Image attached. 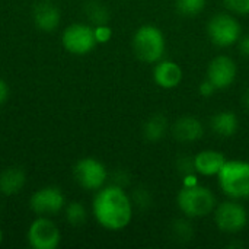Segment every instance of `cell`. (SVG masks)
Instances as JSON below:
<instances>
[{
	"label": "cell",
	"instance_id": "484cf974",
	"mask_svg": "<svg viewBox=\"0 0 249 249\" xmlns=\"http://www.w3.org/2000/svg\"><path fill=\"white\" fill-rule=\"evenodd\" d=\"M150 201H152V198H150V196H149V193L146 191V190H137L136 193H134V203L137 204V206H140V207H147L149 204H150Z\"/></svg>",
	"mask_w": 249,
	"mask_h": 249
},
{
	"label": "cell",
	"instance_id": "ffe728a7",
	"mask_svg": "<svg viewBox=\"0 0 249 249\" xmlns=\"http://www.w3.org/2000/svg\"><path fill=\"white\" fill-rule=\"evenodd\" d=\"M171 235L178 242H188L194 236L193 225L190 222H187V220L178 219L171 225Z\"/></svg>",
	"mask_w": 249,
	"mask_h": 249
},
{
	"label": "cell",
	"instance_id": "3957f363",
	"mask_svg": "<svg viewBox=\"0 0 249 249\" xmlns=\"http://www.w3.org/2000/svg\"><path fill=\"white\" fill-rule=\"evenodd\" d=\"M217 177L219 185L228 197L249 198V162L226 160Z\"/></svg>",
	"mask_w": 249,
	"mask_h": 249
},
{
	"label": "cell",
	"instance_id": "5b68a950",
	"mask_svg": "<svg viewBox=\"0 0 249 249\" xmlns=\"http://www.w3.org/2000/svg\"><path fill=\"white\" fill-rule=\"evenodd\" d=\"M61 44L66 51L74 55L89 54L98 44L95 29L86 23H71L61 34Z\"/></svg>",
	"mask_w": 249,
	"mask_h": 249
},
{
	"label": "cell",
	"instance_id": "4fadbf2b",
	"mask_svg": "<svg viewBox=\"0 0 249 249\" xmlns=\"http://www.w3.org/2000/svg\"><path fill=\"white\" fill-rule=\"evenodd\" d=\"M60 10L51 1H39L34 7V23L44 32H53L60 25Z\"/></svg>",
	"mask_w": 249,
	"mask_h": 249
},
{
	"label": "cell",
	"instance_id": "ba28073f",
	"mask_svg": "<svg viewBox=\"0 0 249 249\" xmlns=\"http://www.w3.org/2000/svg\"><path fill=\"white\" fill-rule=\"evenodd\" d=\"M76 182L89 191H98L104 187L108 178L107 168L102 162L93 158H83L80 159L73 169Z\"/></svg>",
	"mask_w": 249,
	"mask_h": 249
},
{
	"label": "cell",
	"instance_id": "7a4b0ae2",
	"mask_svg": "<svg viewBox=\"0 0 249 249\" xmlns=\"http://www.w3.org/2000/svg\"><path fill=\"white\" fill-rule=\"evenodd\" d=\"M177 201L179 210L191 219L206 217L212 214L216 209L214 194L207 187L190 182H187L185 187L179 191Z\"/></svg>",
	"mask_w": 249,
	"mask_h": 249
},
{
	"label": "cell",
	"instance_id": "9a60e30c",
	"mask_svg": "<svg viewBox=\"0 0 249 249\" xmlns=\"http://www.w3.org/2000/svg\"><path fill=\"white\" fill-rule=\"evenodd\" d=\"M226 162L223 153L216 150H203L194 158V168L204 177H213L220 172Z\"/></svg>",
	"mask_w": 249,
	"mask_h": 249
},
{
	"label": "cell",
	"instance_id": "ac0fdd59",
	"mask_svg": "<svg viewBox=\"0 0 249 249\" xmlns=\"http://www.w3.org/2000/svg\"><path fill=\"white\" fill-rule=\"evenodd\" d=\"M143 131H144V137L149 142H159L160 139L165 137L168 131V118L162 114H153L144 123Z\"/></svg>",
	"mask_w": 249,
	"mask_h": 249
},
{
	"label": "cell",
	"instance_id": "44dd1931",
	"mask_svg": "<svg viewBox=\"0 0 249 249\" xmlns=\"http://www.w3.org/2000/svg\"><path fill=\"white\" fill-rule=\"evenodd\" d=\"M175 6L182 16H196L204 10L206 0H177Z\"/></svg>",
	"mask_w": 249,
	"mask_h": 249
},
{
	"label": "cell",
	"instance_id": "7c38bea8",
	"mask_svg": "<svg viewBox=\"0 0 249 249\" xmlns=\"http://www.w3.org/2000/svg\"><path fill=\"white\" fill-rule=\"evenodd\" d=\"M172 134L181 143H191L203 137L204 128L198 118L185 115L175 121L172 125Z\"/></svg>",
	"mask_w": 249,
	"mask_h": 249
},
{
	"label": "cell",
	"instance_id": "d6986e66",
	"mask_svg": "<svg viewBox=\"0 0 249 249\" xmlns=\"http://www.w3.org/2000/svg\"><path fill=\"white\" fill-rule=\"evenodd\" d=\"M64 213H66V220L77 228V226H82L86 219H88V213H86V209L83 207V204L77 203V201H71L69 203L66 207H64Z\"/></svg>",
	"mask_w": 249,
	"mask_h": 249
},
{
	"label": "cell",
	"instance_id": "f1b7e54d",
	"mask_svg": "<svg viewBox=\"0 0 249 249\" xmlns=\"http://www.w3.org/2000/svg\"><path fill=\"white\" fill-rule=\"evenodd\" d=\"M239 50L244 55L249 57V35H245L244 38H241L239 41Z\"/></svg>",
	"mask_w": 249,
	"mask_h": 249
},
{
	"label": "cell",
	"instance_id": "52a82bcc",
	"mask_svg": "<svg viewBox=\"0 0 249 249\" xmlns=\"http://www.w3.org/2000/svg\"><path fill=\"white\" fill-rule=\"evenodd\" d=\"M207 34L217 47H231L241 39V23L228 13H219L210 19Z\"/></svg>",
	"mask_w": 249,
	"mask_h": 249
},
{
	"label": "cell",
	"instance_id": "2e32d148",
	"mask_svg": "<svg viewBox=\"0 0 249 249\" xmlns=\"http://www.w3.org/2000/svg\"><path fill=\"white\" fill-rule=\"evenodd\" d=\"M26 184V175L19 166H10L0 174V193L6 197L16 196Z\"/></svg>",
	"mask_w": 249,
	"mask_h": 249
},
{
	"label": "cell",
	"instance_id": "e0dca14e",
	"mask_svg": "<svg viewBox=\"0 0 249 249\" xmlns=\"http://www.w3.org/2000/svg\"><path fill=\"white\" fill-rule=\"evenodd\" d=\"M210 127L220 137H232L239 127V121L233 112L225 111V112H219L214 117H212Z\"/></svg>",
	"mask_w": 249,
	"mask_h": 249
},
{
	"label": "cell",
	"instance_id": "83f0119b",
	"mask_svg": "<svg viewBox=\"0 0 249 249\" xmlns=\"http://www.w3.org/2000/svg\"><path fill=\"white\" fill-rule=\"evenodd\" d=\"M214 90H216V88H214L209 80H206L204 83L200 85V93H201L203 96H210Z\"/></svg>",
	"mask_w": 249,
	"mask_h": 249
},
{
	"label": "cell",
	"instance_id": "4316f807",
	"mask_svg": "<svg viewBox=\"0 0 249 249\" xmlns=\"http://www.w3.org/2000/svg\"><path fill=\"white\" fill-rule=\"evenodd\" d=\"M9 93H10V89H9V85L3 80V79H0V107L7 101V98H9Z\"/></svg>",
	"mask_w": 249,
	"mask_h": 249
},
{
	"label": "cell",
	"instance_id": "9c48e42d",
	"mask_svg": "<svg viewBox=\"0 0 249 249\" xmlns=\"http://www.w3.org/2000/svg\"><path fill=\"white\" fill-rule=\"evenodd\" d=\"M216 226L225 233H238L244 231L248 223V213L245 207L236 201H225L214 210Z\"/></svg>",
	"mask_w": 249,
	"mask_h": 249
},
{
	"label": "cell",
	"instance_id": "30bf717a",
	"mask_svg": "<svg viewBox=\"0 0 249 249\" xmlns=\"http://www.w3.org/2000/svg\"><path fill=\"white\" fill-rule=\"evenodd\" d=\"M29 207L38 216H53L66 207V197L57 187H42L31 196Z\"/></svg>",
	"mask_w": 249,
	"mask_h": 249
},
{
	"label": "cell",
	"instance_id": "8fae6325",
	"mask_svg": "<svg viewBox=\"0 0 249 249\" xmlns=\"http://www.w3.org/2000/svg\"><path fill=\"white\" fill-rule=\"evenodd\" d=\"M236 64L228 55H219L212 60L207 69V80L216 89H226L229 88L236 79Z\"/></svg>",
	"mask_w": 249,
	"mask_h": 249
},
{
	"label": "cell",
	"instance_id": "6da1fadb",
	"mask_svg": "<svg viewBox=\"0 0 249 249\" xmlns=\"http://www.w3.org/2000/svg\"><path fill=\"white\" fill-rule=\"evenodd\" d=\"M92 212L95 220L107 231H123L133 219V203L123 187L114 184L98 190Z\"/></svg>",
	"mask_w": 249,
	"mask_h": 249
},
{
	"label": "cell",
	"instance_id": "5bb4252c",
	"mask_svg": "<svg viewBox=\"0 0 249 249\" xmlns=\"http://www.w3.org/2000/svg\"><path fill=\"white\" fill-rule=\"evenodd\" d=\"M153 79L160 88L174 89L182 80V69L177 63L169 61V60L158 61L153 70Z\"/></svg>",
	"mask_w": 249,
	"mask_h": 249
},
{
	"label": "cell",
	"instance_id": "603a6c76",
	"mask_svg": "<svg viewBox=\"0 0 249 249\" xmlns=\"http://www.w3.org/2000/svg\"><path fill=\"white\" fill-rule=\"evenodd\" d=\"M225 6L238 15H249V0H223Z\"/></svg>",
	"mask_w": 249,
	"mask_h": 249
},
{
	"label": "cell",
	"instance_id": "cb8c5ba5",
	"mask_svg": "<svg viewBox=\"0 0 249 249\" xmlns=\"http://www.w3.org/2000/svg\"><path fill=\"white\" fill-rule=\"evenodd\" d=\"M93 29H95V38H96L98 44L108 42L111 39V36H112V31L107 23L105 25H96Z\"/></svg>",
	"mask_w": 249,
	"mask_h": 249
},
{
	"label": "cell",
	"instance_id": "7402d4cb",
	"mask_svg": "<svg viewBox=\"0 0 249 249\" xmlns=\"http://www.w3.org/2000/svg\"><path fill=\"white\" fill-rule=\"evenodd\" d=\"M86 13L95 25H105L109 19L107 7L99 1H90L86 7Z\"/></svg>",
	"mask_w": 249,
	"mask_h": 249
},
{
	"label": "cell",
	"instance_id": "8992f818",
	"mask_svg": "<svg viewBox=\"0 0 249 249\" xmlns=\"http://www.w3.org/2000/svg\"><path fill=\"white\" fill-rule=\"evenodd\" d=\"M26 239L34 249H55L61 242L57 225L47 216H38L28 228Z\"/></svg>",
	"mask_w": 249,
	"mask_h": 249
},
{
	"label": "cell",
	"instance_id": "277c9868",
	"mask_svg": "<svg viewBox=\"0 0 249 249\" xmlns=\"http://www.w3.org/2000/svg\"><path fill=\"white\" fill-rule=\"evenodd\" d=\"M133 50L139 60L144 63H158L165 54V36L159 28L143 25L133 36Z\"/></svg>",
	"mask_w": 249,
	"mask_h": 249
},
{
	"label": "cell",
	"instance_id": "f546056e",
	"mask_svg": "<svg viewBox=\"0 0 249 249\" xmlns=\"http://www.w3.org/2000/svg\"><path fill=\"white\" fill-rule=\"evenodd\" d=\"M242 102H244V107H245L247 109H249V90H247L245 95L242 96Z\"/></svg>",
	"mask_w": 249,
	"mask_h": 249
},
{
	"label": "cell",
	"instance_id": "4dcf8cb0",
	"mask_svg": "<svg viewBox=\"0 0 249 249\" xmlns=\"http://www.w3.org/2000/svg\"><path fill=\"white\" fill-rule=\"evenodd\" d=\"M1 241H3V232H1V228H0V245H1Z\"/></svg>",
	"mask_w": 249,
	"mask_h": 249
},
{
	"label": "cell",
	"instance_id": "d4e9b609",
	"mask_svg": "<svg viewBox=\"0 0 249 249\" xmlns=\"http://www.w3.org/2000/svg\"><path fill=\"white\" fill-rule=\"evenodd\" d=\"M178 171L181 174H185V175H191L196 168H194V159H190V158H179L178 160Z\"/></svg>",
	"mask_w": 249,
	"mask_h": 249
}]
</instances>
